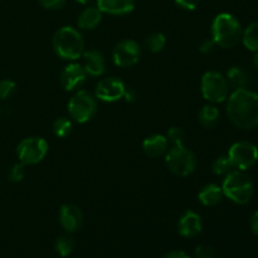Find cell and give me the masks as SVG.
Wrapping results in <instances>:
<instances>
[{
    "label": "cell",
    "mask_w": 258,
    "mask_h": 258,
    "mask_svg": "<svg viewBox=\"0 0 258 258\" xmlns=\"http://www.w3.org/2000/svg\"><path fill=\"white\" fill-rule=\"evenodd\" d=\"M227 100V115L236 127L251 130L258 126V93L239 88L234 90Z\"/></svg>",
    "instance_id": "cell-1"
},
{
    "label": "cell",
    "mask_w": 258,
    "mask_h": 258,
    "mask_svg": "<svg viewBox=\"0 0 258 258\" xmlns=\"http://www.w3.org/2000/svg\"><path fill=\"white\" fill-rule=\"evenodd\" d=\"M241 23L229 13H221L212 23V39L218 47L231 49L242 40Z\"/></svg>",
    "instance_id": "cell-2"
},
{
    "label": "cell",
    "mask_w": 258,
    "mask_h": 258,
    "mask_svg": "<svg viewBox=\"0 0 258 258\" xmlns=\"http://www.w3.org/2000/svg\"><path fill=\"white\" fill-rule=\"evenodd\" d=\"M53 49L62 59L76 60L85 52V40L82 34L73 27H62L53 35Z\"/></svg>",
    "instance_id": "cell-3"
},
{
    "label": "cell",
    "mask_w": 258,
    "mask_h": 258,
    "mask_svg": "<svg viewBox=\"0 0 258 258\" xmlns=\"http://www.w3.org/2000/svg\"><path fill=\"white\" fill-rule=\"evenodd\" d=\"M223 196L233 203L243 206L251 202L254 196V184L252 179L242 170H232L227 174L222 184Z\"/></svg>",
    "instance_id": "cell-4"
},
{
    "label": "cell",
    "mask_w": 258,
    "mask_h": 258,
    "mask_svg": "<svg viewBox=\"0 0 258 258\" xmlns=\"http://www.w3.org/2000/svg\"><path fill=\"white\" fill-rule=\"evenodd\" d=\"M68 115L77 123H86L97 113V98L86 90H80L68 102Z\"/></svg>",
    "instance_id": "cell-5"
},
{
    "label": "cell",
    "mask_w": 258,
    "mask_h": 258,
    "mask_svg": "<svg viewBox=\"0 0 258 258\" xmlns=\"http://www.w3.org/2000/svg\"><path fill=\"white\" fill-rule=\"evenodd\" d=\"M166 168L176 176H189L197 168V158L184 145L173 146L165 154Z\"/></svg>",
    "instance_id": "cell-6"
},
{
    "label": "cell",
    "mask_w": 258,
    "mask_h": 258,
    "mask_svg": "<svg viewBox=\"0 0 258 258\" xmlns=\"http://www.w3.org/2000/svg\"><path fill=\"white\" fill-rule=\"evenodd\" d=\"M201 90L202 95L208 102L221 103L228 98L229 85L222 73L217 71H208L202 77Z\"/></svg>",
    "instance_id": "cell-7"
},
{
    "label": "cell",
    "mask_w": 258,
    "mask_h": 258,
    "mask_svg": "<svg viewBox=\"0 0 258 258\" xmlns=\"http://www.w3.org/2000/svg\"><path fill=\"white\" fill-rule=\"evenodd\" d=\"M48 143L39 136H32L20 141L17 146V155L24 165H35L45 158Z\"/></svg>",
    "instance_id": "cell-8"
},
{
    "label": "cell",
    "mask_w": 258,
    "mask_h": 258,
    "mask_svg": "<svg viewBox=\"0 0 258 258\" xmlns=\"http://www.w3.org/2000/svg\"><path fill=\"white\" fill-rule=\"evenodd\" d=\"M228 159L236 170L246 171L258 160V148L249 141H238L229 148Z\"/></svg>",
    "instance_id": "cell-9"
},
{
    "label": "cell",
    "mask_w": 258,
    "mask_h": 258,
    "mask_svg": "<svg viewBox=\"0 0 258 258\" xmlns=\"http://www.w3.org/2000/svg\"><path fill=\"white\" fill-rule=\"evenodd\" d=\"M141 57V48L133 39H123L115 45L112 50V59L117 67H133Z\"/></svg>",
    "instance_id": "cell-10"
},
{
    "label": "cell",
    "mask_w": 258,
    "mask_h": 258,
    "mask_svg": "<svg viewBox=\"0 0 258 258\" xmlns=\"http://www.w3.org/2000/svg\"><path fill=\"white\" fill-rule=\"evenodd\" d=\"M126 86L120 78L106 77L97 83L95 90V97L102 102L112 103L123 98Z\"/></svg>",
    "instance_id": "cell-11"
},
{
    "label": "cell",
    "mask_w": 258,
    "mask_h": 258,
    "mask_svg": "<svg viewBox=\"0 0 258 258\" xmlns=\"http://www.w3.org/2000/svg\"><path fill=\"white\" fill-rule=\"evenodd\" d=\"M86 77H87V73H86L82 64H80V63H70L60 72L59 81L63 90L67 91V92H72V91H76L85 83Z\"/></svg>",
    "instance_id": "cell-12"
},
{
    "label": "cell",
    "mask_w": 258,
    "mask_h": 258,
    "mask_svg": "<svg viewBox=\"0 0 258 258\" xmlns=\"http://www.w3.org/2000/svg\"><path fill=\"white\" fill-rule=\"evenodd\" d=\"M59 224L67 233L80 231L83 224V214L75 204H63L59 209Z\"/></svg>",
    "instance_id": "cell-13"
},
{
    "label": "cell",
    "mask_w": 258,
    "mask_h": 258,
    "mask_svg": "<svg viewBox=\"0 0 258 258\" xmlns=\"http://www.w3.org/2000/svg\"><path fill=\"white\" fill-rule=\"evenodd\" d=\"M203 229L201 216L194 211H186L181 214L178 222L179 234L184 238H194Z\"/></svg>",
    "instance_id": "cell-14"
},
{
    "label": "cell",
    "mask_w": 258,
    "mask_h": 258,
    "mask_svg": "<svg viewBox=\"0 0 258 258\" xmlns=\"http://www.w3.org/2000/svg\"><path fill=\"white\" fill-rule=\"evenodd\" d=\"M83 64L86 73L92 77L102 76L106 71V59L101 52L96 49L85 50L82 54Z\"/></svg>",
    "instance_id": "cell-15"
},
{
    "label": "cell",
    "mask_w": 258,
    "mask_h": 258,
    "mask_svg": "<svg viewBox=\"0 0 258 258\" xmlns=\"http://www.w3.org/2000/svg\"><path fill=\"white\" fill-rule=\"evenodd\" d=\"M169 149V140L166 136L160 134H154L148 136L143 141V150L150 158H159L161 155H165Z\"/></svg>",
    "instance_id": "cell-16"
},
{
    "label": "cell",
    "mask_w": 258,
    "mask_h": 258,
    "mask_svg": "<svg viewBox=\"0 0 258 258\" xmlns=\"http://www.w3.org/2000/svg\"><path fill=\"white\" fill-rule=\"evenodd\" d=\"M97 8L106 14L126 15L135 9V0H97Z\"/></svg>",
    "instance_id": "cell-17"
},
{
    "label": "cell",
    "mask_w": 258,
    "mask_h": 258,
    "mask_svg": "<svg viewBox=\"0 0 258 258\" xmlns=\"http://www.w3.org/2000/svg\"><path fill=\"white\" fill-rule=\"evenodd\" d=\"M102 20V12L98 8L90 7L82 10L77 18V24L83 30H92L97 27Z\"/></svg>",
    "instance_id": "cell-18"
},
{
    "label": "cell",
    "mask_w": 258,
    "mask_h": 258,
    "mask_svg": "<svg viewBox=\"0 0 258 258\" xmlns=\"http://www.w3.org/2000/svg\"><path fill=\"white\" fill-rule=\"evenodd\" d=\"M223 197V191H222V186L217 185V184H207L201 191L198 193V199L203 206L206 207H214L222 201Z\"/></svg>",
    "instance_id": "cell-19"
},
{
    "label": "cell",
    "mask_w": 258,
    "mask_h": 258,
    "mask_svg": "<svg viewBox=\"0 0 258 258\" xmlns=\"http://www.w3.org/2000/svg\"><path fill=\"white\" fill-rule=\"evenodd\" d=\"M227 82L229 87L233 90H239V88H247L249 83V76L243 68L241 67H232L227 72Z\"/></svg>",
    "instance_id": "cell-20"
},
{
    "label": "cell",
    "mask_w": 258,
    "mask_h": 258,
    "mask_svg": "<svg viewBox=\"0 0 258 258\" xmlns=\"http://www.w3.org/2000/svg\"><path fill=\"white\" fill-rule=\"evenodd\" d=\"M219 110L214 105H206L198 113V121L204 128H213L219 121Z\"/></svg>",
    "instance_id": "cell-21"
},
{
    "label": "cell",
    "mask_w": 258,
    "mask_h": 258,
    "mask_svg": "<svg viewBox=\"0 0 258 258\" xmlns=\"http://www.w3.org/2000/svg\"><path fill=\"white\" fill-rule=\"evenodd\" d=\"M242 42L251 52H258V22H253L242 33Z\"/></svg>",
    "instance_id": "cell-22"
},
{
    "label": "cell",
    "mask_w": 258,
    "mask_h": 258,
    "mask_svg": "<svg viewBox=\"0 0 258 258\" xmlns=\"http://www.w3.org/2000/svg\"><path fill=\"white\" fill-rule=\"evenodd\" d=\"M166 45V38L163 33H151L145 38V47L148 48L150 52L159 53L165 48Z\"/></svg>",
    "instance_id": "cell-23"
},
{
    "label": "cell",
    "mask_w": 258,
    "mask_h": 258,
    "mask_svg": "<svg viewBox=\"0 0 258 258\" xmlns=\"http://www.w3.org/2000/svg\"><path fill=\"white\" fill-rule=\"evenodd\" d=\"M75 241L70 236H60L54 242V249L57 252V254H59L60 257L70 256L75 251Z\"/></svg>",
    "instance_id": "cell-24"
},
{
    "label": "cell",
    "mask_w": 258,
    "mask_h": 258,
    "mask_svg": "<svg viewBox=\"0 0 258 258\" xmlns=\"http://www.w3.org/2000/svg\"><path fill=\"white\" fill-rule=\"evenodd\" d=\"M72 128H73V125L71 118L62 116V117H58L57 120L53 122L52 130H53V134H54L57 138L64 139L72 133Z\"/></svg>",
    "instance_id": "cell-25"
},
{
    "label": "cell",
    "mask_w": 258,
    "mask_h": 258,
    "mask_svg": "<svg viewBox=\"0 0 258 258\" xmlns=\"http://www.w3.org/2000/svg\"><path fill=\"white\" fill-rule=\"evenodd\" d=\"M232 170H234V168L227 155L219 156V158H217L216 160L213 161V164H212V171H213L217 176H226L227 174L231 173Z\"/></svg>",
    "instance_id": "cell-26"
},
{
    "label": "cell",
    "mask_w": 258,
    "mask_h": 258,
    "mask_svg": "<svg viewBox=\"0 0 258 258\" xmlns=\"http://www.w3.org/2000/svg\"><path fill=\"white\" fill-rule=\"evenodd\" d=\"M166 138H168V140L173 144V146H179V145H184L186 134L181 127L174 126V127H170L168 130Z\"/></svg>",
    "instance_id": "cell-27"
},
{
    "label": "cell",
    "mask_w": 258,
    "mask_h": 258,
    "mask_svg": "<svg viewBox=\"0 0 258 258\" xmlns=\"http://www.w3.org/2000/svg\"><path fill=\"white\" fill-rule=\"evenodd\" d=\"M25 166L23 163H18L15 165L12 166V169L9 170V174H8V178L12 183H19L24 179L25 176Z\"/></svg>",
    "instance_id": "cell-28"
},
{
    "label": "cell",
    "mask_w": 258,
    "mask_h": 258,
    "mask_svg": "<svg viewBox=\"0 0 258 258\" xmlns=\"http://www.w3.org/2000/svg\"><path fill=\"white\" fill-rule=\"evenodd\" d=\"M17 85L15 82L10 80H2L0 81V100H7L14 93Z\"/></svg>",
    "instance_id": "cell-29"
},
{
    "label": "cell",
    "mask_w": 258,
    "mask_h": 258,
    "mask_svg": "<svg viewBox=\"0 0 258 258\" xmlns=\"http://www.w3.org/2000/svg\"><path fill=\"white\" fill-rule=\"evenodd\" d=\"M214 249L209 244H199L196 248L197 258H214Z\"/></svg>",
    "instance_id": "cell-30"
},
{
    "label": "cell",
    "mask_w": 258,
    "mask_h": 258,
    "mask_svg": "<svg viewBox=\"0 0 258 258\" xmlns=\"http://www.w3.org/2000/svg\"><path fill=\"white\" fill-rule=\"evenodd\" d=\"M39 4L47 10H58L63 8L67 3V0H38Z\"/></svg>",
    "instance_id": "cell-31"
},
{
    "label": "cell",
    "mask_w": 258,
    "mask_h": 258,
    "mask_svg": "<svg viewBox=\"0 0 258 258\" xmlns=\"http://www.w3.org/2000/svg\"><path fill=\"white\" fill-rule=\"evenodd\" d=\"M179 8L184 10H194L198 8L201 0H174Z\"/></svg>",
    "instance_id": "cell-32"
},
{
    "label": "cell",
    "mask_w": 258,
    "mask_h": 258,
    "mask_svg": "<svg viewBox=\"0 0 258 258\" xmlns=\"http://www.w3.org/2000/svg\"><path fill=\"white\" fill-rule=\"evenodd\" d=\"M216 47L217 44L213 39H207L202 43L201 47H199V50H201L203 54H211V53L216 49Z\"/></svg>",
    "instance_id": "cell-33"
},
{
    "label": "cell",
    "mask_w": 258,
    "mask_h": 258,
    "mask_svg": "<svg viewBox=\"0 0 258 258\" xmlns=\"http://www.w3.org/2000/svg\"><path fill=\"white\" fill-rule=\"evenodd\" d=\"M138 92H136V90H134V88H127L126 87L125 90V93H123V98L126 100V102L128 103H133L135 102L136 100H138Z\"/></svg>",
    "instance_id": "cell-34"
},
{
    "label": "cell",
    "mask_w": 258,
    "mask_h": 258,
    "mask_svg": "<svg viewBox=\"0 0 258 258\" xmlns=\"http://www.w3.org/2000/svg\"><path fill=\"white\" fill-rule=\"evenodd\" d=\"M163 258H190V256L184 251H171L166 253Z\"/></svg>",
    "instance_id": "cell-35"
},
{
    "label": "cell",
    "mask_w": 258,
    "mask_h": 258,
    "mask_svg": "<svg viewBox=\"0 0 258 258\" xmlns=\"http://www.w3.org/2000/svg\"><path fill=\"white\" fill-rule=\"evenodd\" d=\"M249 227H251V231L253 232L256 236H258V211L251 217V221H249Z\"/></svg>",
    "instance_id": "cell-36"
},
{
    "label": "cell",
    "mask_w": 258,
    "mask_h": 258,
    "mask_svg": "<svg viewBox=\"0 0 258 258\" xmlns=\"http://www.w3.org/2000/svg\"><path fill=\"white\" fill-rule=\"evenodd\" d=\"M253 64L254 67L258 70V52H256V54H254V58H253Z\"/></svg>",
    "instance_id": "cell-37"
},
{
    "label": "cell",
    "mask_w": 258,
    "mask_h": 258,
    "mask_svg": "<svg viewBox=\"0 0 258 258\" xmlns=\"http://www.w3.org/2000/svg\"><path fill=\"white\" fill-rule=\"evenodd\" d=\"M76 2H78L80 4H87V3H90L91 0H76Z\"/></svg>",
    "instance_id": "cell-38"
}]
</instances>
